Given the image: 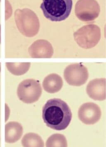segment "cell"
Returning a JSON list of instances; mask_svg holds the SVG:
<instances>
[{"label":"cell","instance_id":"obj_1","mask_svg":"<svg viewBox=\"0 0 106 147\" xmlns=\"http://www.w3.org/2000/svg\"><path fill=\"white\" fill-rule=\"evenodd\" d=\"M42 117L48 127L62 131L70 124L72 114L66 102L61 99L53 98L48 100L43 107Z\"/></svg>","mask_w":106,"mask_h":147},{"label":"cell","instance_id":"obj_2","mask_svg":"<svg viewBox=\"0 0 106 147\" xmlns=\"http://www.w3.org/2000/svg\"><path fill=\"white\" fill-rule=\"evenodd\" d=\"M72 5V0H43L40 7L46 18L58 22L63 21L68 17Z\"/></svg>","mask_w":106,"mask_h":147},{"label":"cell","instance_id":"obj_3","mask_svg":"<svg viewBox=\"0 0 106 147\" xmlns=\"http://www.w3.org/2000/svg\"><path fill=\"white\" fill-rule=\"evenodd\" d=\"M15 19L18 30L26 37L35 36L39 32V19L35 13L29 9L16 10Z\"/></svg>","mask_w":106,"mask_h":147},{"label":"cell","instance_id":"obj_4","mask_svg":"<svg viewBox=\"0 0 106 147\" xmlns=\"http://www.w3.org/2000/svg\"><path fill=\"white\" fill-rule=\"evenodd\" d=\"M74 36L75 41L80 47L89 49L99 42L101 38V30L97 25H86L74 33Z\"/></svg>","mask_w":106,"mask_h":147},{"label":"cell","instance_id":"obj_5","mask_svg":"<svg viewBox=\"0 0 106 147\" xmlns=\"http://www.w3.org/2000/svg\"><path fill=\"white\" fill-rule=\"evenodd\" d=\"M42 93L41 85L39 81L36 80H25L18 86V97L25 103L31 104L36 102L39 100Z\"/></svg>","mask_w":106,"mask_h":147},{"label":"cell","instance_id":"obj_6","mask_svg":"<svg viewBox=\"0 0 106 147\" xmlns=\"http://www.w3.org/2000/svg\"><path fill=\"white\" fill-rule=\"evenodd\" d=\"M100 12V6L96 0H78L75 5L76 16L83 22L93 21Z\"/></svg>","mask_w":106,"mask_h":147},{"label":"cell","instance_id":"obj_7","mask_svg":"<svg viewBox=\"0 0 106 147\" xmlns=\"http://www.w3.org/2000/svg\"><path fill=\"white\" fill-rule=\"evenodd\" d=\"M88 69L81 63L68 65L64 71V78L69 85L80 86L85 84L88 78Z\"/></svg>","mask_w":106,"mask_h":147},{"label":"cell","instance_id":"obj_8","mask_svg":"<svg viewBox=\"0 0 106 147\" xmlns=\"http://www.w3.org/2000/svg\"><path fill=\"white\" fill-rule=\"evenodd\" d=\"M78 116L83 123L87 125H92L100 119L101 109L99 106L94 103H85L80 107Z\"/></svg>","mask_w":106,"mask_h":147},{"label":"cell","instance_id":"obj_9","mask_svg":"<svg viewBox=\"0 0 106 147\" xmlns=\"http://www.w3.org/2000/svg\"><path fill=\"white\" fill-rule=\"evenodd\" d=\"M29 55L32 58H51L53 54V47L47 40H38L28 49Z\"/></svg>","mask_w":106,"mask_h":147},{"label":"cell","instance_id":"obj_10","mask_svg":"<svg viewBox=\"0 0 106 147\" xmlns=\"http://www.w3.org/2000/svg\"><path fill=\"white\" fill-rule=\"evenodd\" d=\"M86 91L89 97L95 100H105V78H96L91 80L87 85Z\"/></svg>","mask_w":106,"mask_h":147},{"label":"cell","instance_id":"obj_11","mask_svg":"<svg viewBox=\"0 0 106 147\" xmlns=\"http://www.w3.org/2000/svg\"><path fill=\"white\" fill-rule=\"evenodd\" d=\"M23 128L20 123L16 121L8 123L5 126V141L7 143L17 142L22 135Z\"/></svg>","mask_w":106,"mask_h":147},{"label":"cell","instance_id":"obj_12","mask_svg":"<svg viewBox=\"0 0 106 147\" xmlns=\"http://www.w3.org/2000/svg\"><path fill=\"white\" fill-rule=\"evenodd\" d=\"M63 85L62 79L60 76L56 74L49 75L43 80V88L47 92L54 93L58 92Z\"/></svg>","mask_w":106,"mask_h":147},{"label":"cell","instance_id":"obj_13","mask_svg":"<svg viewBox=\"0 0 106 147\" xmlns=\"http://www.w3.org/2000/svg\"><path fill=\"white\" fill-rule=\"evenodd\" d=\"M21 143L24 147H44V141L41 137L34 133L26 134L23 136Z\"/></svg>","mask_w":106,"mask_h":147},{"label":"cell","instance_id":"obj_14","mask_svg":"<svg viewBox=\"0 0 106 147\" xmlns=\"http://www.w3.org/2000/svg\"><path fill=\"white\" fill-rule=\"evenodd\" d=\"M6 66L11 74L16 76H21L25 74L30 68V63H6Z\"/></svg>","mask_w":106,"mask_h":147},{"label":"cell","instance_id":"obj_15","mask_svg":"<svg viewBox=\"0 0 106 147\" xmlns=\"http://www.w3.org/2000/svg\"><path fill=\"white\" fill-rule=\"evenodd\" d=\"M46 146L47 147H67V141L63 135L54 134L48 138Z\"/></svg>","mask_w":106,"mask_h":147},{"label":"cell","instance_id":"obj_16","mask_svg":"<svg viewBox=\"0 0 106 147\" xmlns=\"http://www.w3.org/2000/svg\"><path fill=\"white\" fill-rule=\"evenodd\" d=\"M1 63H0V72H1Z\"/></svg>","mask_w":106,"mask_h":147}]
</instances>
